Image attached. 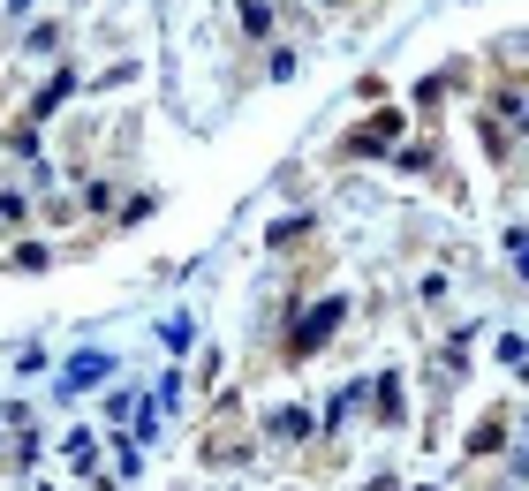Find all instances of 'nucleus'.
<instances>
[{"mask_svg": "<svg viewBox=\"0 0 529 491\" xmlns=\"http://www.w3.org/2000/svg\"><path fill=\"white\" fill-rule=\"evenodd\" d=\"M386 0H0V272L197 227L318 114Z\"/></svg>", "mask_w": 529, "mask_h": 491, "instance_id": "nucleus-1", "label": "nucleus"}]
</instances>
